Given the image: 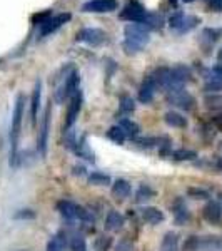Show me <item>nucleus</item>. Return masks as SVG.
Listing matches in <instances>:
<instances>
[{"instance_id": "1", "label": "nucleus", "mask_w": 222, "mask_h": 251, "mask_svg": "<svg viewBox=\"0 0 222 251\" xmlns=\"http://www.w3.org/2000/svg\"><path fill=\"white\" fill-rule=\"evenodd\" d=\"M124 50L127 54L140 52L151 40V29L144 24H129L124 30Z\"/></svg>"}, {"instance_id": "2", "label": "nucleus", "mask_w": 222, "mask_h": 251, "mask_svg": "<svg viewBox=\"0 0 222 251\" xmlns=\"http://www.w3.org/2000/svg\"><path fill=\"white\" fill-rule=\"evenodd\" d=\"M23 104L25 97L20 94L15 100L14 114H12V126H10V166L19 164V141L20 131H22V119H23Z\"/></svg>"}, {"instance_id": "3", "label": "nucleus", "mask_w": 222, "mask_h": 251, "mask_svg": "<svg viewBox=\"0 0 222 251\" xmlns=\"http://www.w3.org/2000/svg\"><path fill=\"white\" fill-rule=\"evenodd\" d=\"M79 82H80L79 74L75 71H70V74L66 75L64 82L60 84L57 87V91H55V100H57L59 104L66 102L67 97H72L79 91Z\"/></svg>"}, {"instance_id": "4", "label": "nucleus", "mask_w": 222, "mask_h": 251, "mask_svg": "<svg viewBox=\"0 0 222 251\" xmlns=\"http://www.w3.org/2000/svg\"><path fill=\"white\" fill-rule=\"evenodd\" d=\"M197 24H199V19L192 17V15H185L184 12H176V14L169 19V25H171V29L177 30L179 34H185V32L192 30Z\"/></svg>"}, {"instance_id": "5", "label": "nucleus", "mask_w": 222, "mask_h": 251, "mask_svg": "<svg viewBox=\"0 0 222 251\" xmlns=\"http://www.w3.org/2000/svg\"><path fill=\"white\" fill-rule=\"evenodd\" d=\"M149 12L140 5L139 2H129L120 12V19L129 20L131 24H144L147 19Z\"/></svg>"}, {"instance_id": "6", "label": "nucleus", "mask_w": 222, "mask_h": 251, "mask_svg": "<svg viewBox=\"0 0 222 251\" xmlns=\"http://www.w3.org/2000/svg\"><path fill=\"white\" fill-rule=\"evenodd\" d=\"M70 19H72V15L68 14V12H64V14H57V15H50L45 22L40 24V29H39L40 35H42V37H45V35L54 34V32L59 30L62 25H66Z\"/></svg>"}, {"instance_id": "7", "label": "nucleus", "mask_w": 222, "mask_h": 251, "mask_svg": "<svg viewBox=\"0 0 222 251\" xmlns=\"http://www.w3.org/2000/svg\"><path fill=\"white\" fill-rule=\"evenodd\" d=\"M80 109H82V92H80V89H79V91L70 97V104H68L67 116H66V124H64L66 131L67 129H72V126L75 124Z\"/></svg>"}, {"instance_id": "8", "label": "nucleus", "mask_w": 222, "mask_h": 251, "mask_svg": "<svg viewBox=\"0 0 222 251\" xmlns=\"http://www.w3.org/2000/svg\"><path fill=\"white\" fill-rule=\"evenodd\" d=\"M167 100L172 104V106L185 109V111H191V109H194V104H196V99H194L189 92H185L184 89H180V91H174V92H169Z\"/></svg>"}, {"instance_id": "9", "label": "nucleus", "mask_w": 222, "mask_h": 251, "mask_svg": "<svg viewBox=\"0 0 222 251\" xmlns=\"http://www.w3.org/2000/svg\"><path fill=\"white\" fill-rule=\"evenodd\" d=\"M117 0H89L82 5L84 12H94V14H104V12L117 10Z\"/></svg>"}, {"instance_id": "10", "label": "nucleus", "mask_w": 222, "mask_h": 251, "mask_svg": "<svg viewBox=\"0 0 222 251\" xmlns=\"http://www.w3.org/2000/svg\"><path fill=\"white\" fill-rule=\"evenodd\" d=\"M104 39H106V34L95 27H86L77 34V42L89 44V46H99L104 42Z\"/></svg>"}, {"instance_id": "11", "label": "nucleus", "mask_w": 222, "mask_h": 251, "mask_svg": "<svg viewBox=\"0 0 222 251\" xmlns=\"http://www.w3.org/2000/svg\"><path fill=\"white\" fill-rule=\"evenodd\" d=\"M48 127H50V106L45 109V114H44L42 124H40L39 131V139H37V148L39 152L42 156L47 154V144H48Z\"/></svg>"}, {"instance_id": "12", "label": "nucleus", "mask_w": 222, "mask_h": 251, "mask_svg": "<svg viewBox=\"0 0 222 251\" xmlns=\"http://www.w3.org/2000/svg\"><path fill=\"white\" fill-rule=\"evenodd\" d=\"M155 91H157V84L152 75H147V77L144 79L142 86L139 89V100L142 104H149L152 99H154L155 96Z\"/></svg>"}, {"instance_id": "13", "label": "nucleus", "mask_w": 222, "mask_h": 251, "mask_svg": "<svg viewBox=\"0 0 222 251\" xmlns=\"http://www.w3.org/2000/svg\"><path fill=\"white\" fill-rule=\"evenodd\" d=\"M202 216H204V220L209 221L211 225H216L222 218V206L217 203V201H209L202 209Z\"/></svg>"}, {"instance_id": "14", "label": "nucleus", "mask_w": 222, "mask_h": 251, "mask_svg": "<svg viewBox=\"0 0 222 251\" xmlns=\"http://www.w3.org/2000/svg\"><path fill=\"white\" fill-rule=\"evenodd\" d=\"M79 204H75L74 201H68V200H62L57 203V211L62 214L66 220L72 221V220H77L79 218Z\"/></svg>"}, {"instance_id": "15", "label": "nucleus", "mask_w": 222, "mask_h": 251, "mask_svg": "<svg viewBox=\"0 0 222 251\" xmlns=\"http://www.w3.org/2000/svg\"><path fill=\"white\" fill-rule=\"evenodd\" d=\"M132 193V188H131V183L126 179H117L114 184H112V196L115 200H126V198L131 196Z\"/></svg>"}, {"instance_id": "16", "label": "nucleus", "mask_w": 222, "mask_h": 251, "mask_svg": "<svg viewBox=\"0 0 222 251\" xmlns=\"http://www.w3.org/2000/svg\"><path fill=\"white\" fill-rule=\"evenodd\" d=\"M40 96H42V82L37 80L34 87V92H32V100H30V117L34 124H35V121H37V114L40 109Z\"/></svg>"}, {"instance_id": "17", "label": "nucleus", "mask_w": 222, "mask_h": 251, "mask_svg": "<svg viewBox=\"0 0 222 251\" xmlns=\"http://www.w3.org/2000/svg\"><path fill=\"white\" fill-rule=\"evenodd\" d=\"M126 225V218L119 211H109L106 218V229L107 231H119Z\"/></svg>"}, {"instance_id": "18", "label": "nucleus", "mask_w": 222, "mask_h": 251, "mask_svg": "<svg viewBox=\"0 0 222 251\" xmlns=\"http://www.w3.org/2000/svg\"><path fill=\"white\" fill-rule=\"evenodd\" d=\"M164 213L159 208H154V206H149V208L142 209V220L149 223V225H159V223L164 221Z\"/></svg>"}, {"instance_id": "19", "label": "nucleus", "mask_w": 222, "mask_h": 251, "mask_svg": "<svg viewBox=\"0 0 222 251\" xmlns=\"http://www.w3.org/2000/svg\"><path fill=\"white\" fill-rule=\"evenodd\" d=\"M174 218L177 225H185V223L191 220V213H189L187 206L184 204L182 200H177L174 203Z\"/></svg>"}, {"instance_id": "20", "label": "nucleus", "mask_w": 222, "mask_h": 251, "mask_svg": "<svg viewBox=\"0 0 222 251\" xmlns=\"http://www.w3.org/2000/svg\"><path fill=\"white\" fill-rule=\"evenodd\" d=\"M67 248V234L59 231L52 236V240L47 243V251H66Z\"/></svg>"}, {"instance_id": "21", "label": "nucleus", "mask_w": 222, "mask_h": 251, "mask_svg": "<svg viewBox=\"0 0 222 251\" xmlns=\"http://www.w3.org/2000/svg\"><path fill=\"white\" fill-rule=\"evenodd\" d=\"M164 119H165V123L171 126V127H177V129L187 127V119H185L182 114L176 112V111H169L167 114L164 116Z\"/></svg>"}, {"instance_id": "22", "label": "nucleus", "mask_w": 222, "mask_h": 251, "mask_svg": "<svg viewBox=\"0 0 222 251\" xmlns=\"http://www.w3.org/2000/svg\"><path fill=\"white\" fill-rule=\"evenodd\" d=\"M160 251H179V236L176 233H165L160 243Z\"/></svg>"}, {"instance_id": "23", "label": "nucleus", "mask_w": 222, "mask_h": 251, "mask_svg": "<svg viewBox=\"0 0 222 251\" xmlns=\"http://www.w3.org/2000/svg\"><path fill=\"white\" fill-rule=\"evenodd\" d=\"M74 151L77 152L79 157H84V159L90 161V163L94 161V154H92V151L89 149L87 141H86V136H82V137H80V139L77 141V144H75Z\"/></svg>"}, {"instance_id": "24", "label": "nucleus", "mask_w": 222, "mask_h": 251, "mask_svg": "<svg viewBox=\"0 0 222 251\" xmlns=\"http://www.w3.org/2000/svg\"><path fill=\"white\" fill-rule=\"evenodd\" d=\"M119 127L126 132L127 137H134V139H135L137 134H139V131H140L139 124L134 123V121H131V119H120L119 121Z\"/></svg>"}, {"instance_id": "25", "label": "nucleus", "mask_w": 222, "mask_h": 251, "mask_svg": "<svg viewBox=\"0 0 222 251\" xmlns=\"http://www.w3.org/2000/svg\"><path fill=\"white\" fill-rule=\"evenodd\" d=\"M155 196V191L151 188V186H140L139 189H137V193H135V201L137 203H145V201H149V200H152V198Z\"/></svg>"}, {"instance_id": "26", "label": "nucleus", "mask_w": 222, "mask_h": 251, "mask_svg": "<svg viewBox=\"0 0 222 251\" xmlns=\"http://www.w3.org/2000/svg\"><path fill=\"white\" fill-rule=\"evenodd\" d=\"M107 137L115 144H124V141H126L127 136H126V132L119 127V124H117V126H112V127L107 131Z\"/></svg>"}, {"instance_id": "27", "label": "nucleus", "mask_w": 222, "mask_h": 251, "mask_svg": "<svg viewBox=\"0 0 222 251\" xmlns=\"http://www.w3.org/2000/svg\"><path fill=\"white\" fill-rule=\"evenodd\" d=\"M89 183L94 186H107V184H111V176H107V174H104L100 171H94L89 176Z\"/></svg>"}, {"instance_id": "28", "label": "nucleus", "mask_w": 222, "mask_h": 251, "mask_svg": "<svg viewBox=\"0 0 222 251\" xmlns=\"http://www.w3.org/2000/svg\"><path fill=\"white\" fill-rule=\"evenodd\" d=\"M172 157L177 161H192L197 157V152L191 151V149H177V151L172 152Z\"/></svg>"}, {"instance_id": "29", "label": "nucleus", "mask_w": 222, "mask_h": 251, "mask_svg": "<svg viewBox=\"0 0 222 251\" xmlns=\"http://www.w3.org/2000/svg\"><path fill=\"white\" fill-rule=\"evenodd\" d=\"M135 109V104L134 100H132V97L129 96H124L122 100H120V107H119V114H131V112H134Z\"/></svg>"}, {"instance_id": "30", "label": "nucleus", "mask_w": 222, "mask_h": 251, "mask_svg": "<svg viewBox=\"0 0 222 251\" xmlns=\"http://www.w3.org/2000/svg\"><path fill=\"white\" fill-rule=\"evenodd\" d=\"M70 248L72 251H87V245L82 234H74L70 238Z\"/></svg>"}, {"instance_id": "31", "label": "nucleus", "mask_w": 222, "mask_h": 251, "mask_svg": "<svg viewBox=\"0 0 222 251\" xmlns=\"http://www.w3.org/2000/svg\"><path fill=\"white\" fill-rule=\"evenodd\" d=\"M160 137H137L135 143L140 148H154V146H160Z\"/></svg>"}, {"instance_id": "32", "label": "nucleus", "mask_w": 222, "mask_h": 251, "mask_svg": "<svg viewBox=\"0 0 222 251\" xmlns=\"http://www.w3.org/2000/svg\"><path fill=\"white\" fill-rule=\"evenodd\" d=\"M200 248V240L197 236H189L184 243V251H197Z\"/></svg>"}, {"instance_id": "33", "label": "nucleus", "mask_w": 222, "mask_h": 251, "mask_svg": "<svg viewBox=\"0 0 222 251\" xmlns=\"http://www.w3.org/2000/svg\"><path fill=\"white\" fill-rule=\"evenodd\" d=\"M187 194L191 198H194V200H209V193L200 188H189Z\"/></svg>"}, {"instance_id": "34", "label": "nucleus", "mask_w": 222, "mask_h": 251, "mask_svg": "<svg viewBox=\"0 0 222 251\" xmlns=\"http://www.w3.org/2000/svg\"><path fill=\"white\" fill-rule=\"evenodd\" d=\"M221 35H222V29H205L204 34H202V37L207 39L211 44H214L217 39L221 37Z\"/></svg>"}, {"instance_id": "35", "label": "nucleus", "mask_w": 222, "mask_h": 251, "mask_svg": "<svg viewBox=\"0 0 222 251\" xmlns=\"http://www.w3.org/2000/svg\"><path fill=\"white\" fill-rule=\"evenodd\" d=\"M207 80H216V82L222 84V64H217V66L212 67L211 75L207 77Z\"/></svg>"}, {"instance_id": "36", "label": "nucleus", "mask_w": 222, "mask_h": 251, "mask_svg": "<svg viewBox=\"0 0 222 251\" xmlns=\"http://www.w3.org/2000/svg\"><path fill=\"white\" fill-rule=\"evenodd\" d=\"M205 104L211 109H221L222 107V96H209L205 99Z\"/></svg>"}, {"instance_id": "37", "label": "nucleus", "mask_w": 222, "mask_h": 251, "mask_svg": "<svg viewBox=\"0 0 222 251\" xmlns=\"http://www.w3.org/2000/svg\"><path fill=\"white\" fill-rule=\"evenodd\" d=\"M115 251H134V245L129 240H126V238H122L115 245Z\"/></svg>"}, {"instance_id": "38", "label": "nucleus", "mask_w": 222, "mask_h": 251, "mask_svg": "<svg viewBox=\"0 0 222 251\" xmlns=\"http://www.w3.org/2000/svg\"><path fill=\"white\" fill-rule=\"evenodd\" d=\"M17 220H34L35 218V213L32 209H20V211L15 214Z\"/></svg>"}, {"instance_id": "39", "label": "nucleus", "mask_w": 222, "mask_h": 251, "mask_svg": "<svg viewBox=\"0 0 222 251\" xmlns=\"http://www.w3.org/2000/svg\"><path fill=\"white\" fill-rule=\"evenodd\" d=\"M209 7L214 12H221L222 10V0H209Z\"/></svg>"}, {"instance_id": "40", "label": "nucleus", "mask_w": 222, "mask_h": 251, "mask_svg": "<svg viewBox=\"0 0 222 251\" xmlns=\"http://www.w3.org/2000/svg\"><path fill=\"white\" fill-rule=\"evenodd\" d=\"M214 124H216L217 127H219L221 131H222V116H217L216 119H214Z\"/></svg>"}, {"instance_id": "41", "label": "nucleus", "mask_w": 222, "mask_h": 251, "mask_svg": "<svg viewBox=\"0 0 222 251\" xmlns=\"http://www.w3.org/2000/svg\"><path fill=\"white\" fill-rule=\"evenodd\" d=\"M217 168L222 171V157H217Z\"/></svg>"}, {"instance_id": "42", "label": "nucleus", "mask_w": 222, "mask_h": 251, "mask_svg": "<svg viewBox=\"0 0 222 251\" xmlns=\"http://www.w3.org/2000/svg\"><path fill=\"white\" fill-rule=\"evenodd\" d=\"M219 204L222 206V194H219Z\"/></svg>"}, {"instance_id": "43", "label": "nucleus", "mask_w": 222, "mask_h": 251, "mask_svg": "<svg viewBox=\"0 0 222 251\" xmlns=\"http://www.w3.org/2000/svg\"><path fill=\"white\" fill-rule=\"evenodd\" d=\"M171 3L172 5H177V0H171Z\"/></svg>"}, {"instance_id": "44", "label": "nucleus", "mask_w": 222, "mask_h": 251, "mask_svg": "<svg viewBox=\"0 0 222 251\" xmlns=\"http://www.w3.org/2000/svg\"><path fill=\"white\" fill-rule=\"evenodd\" d=\"M182 2H185V3H191V2H194V0H182Z\"/></svg>"}, {"instance_id": "45", "label": "nucleus", "mask_w": 222, "mask_h": 251, "mask_svg": "<svg viewBox=\"0 0 222 251\" xmlns=\"http://www.w3.org/2000/svg\"><path fill=\"white\" fill-rule=\"evenodd\" d=\"M219 60H221V64H222V50H221V54H219Z\"/></svg>"}]
</instances>
